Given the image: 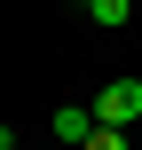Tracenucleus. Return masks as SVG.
I'll list each match as a JSON object with an SVG mask.
<instances>
[{"instance_id":"nucleus-1","label":"nucleus","mask_w":142,"mask_h":150,"mask_svg":"<svg viewBox=\"0 0 142 150\" xmlns=\"http://www.w3.org/2000/svg\"><path fill=\"white\" fill-rule=\"evenodd\" d=\"M142 119V79H103L95 95V127H134Z\"/></svg>"},{"instance_id":"nucleus-2","label":"nucleus","mask_w":142,"mask_h":150,"mask_svg":"<svg viewBox=\"0 0 142 150\" xmlns=\"http://www.w3.org/2000/svg\"><path fill=\"white\" fill-rule=\"evenodd\" d=\"M47 134H55V142H87V134H95V103H63V111H47Z\"/></svg>"},{"instance_id":"nucleus-3","label":"nucleus","mask_w":142,"mask_h":150,"mask_svg":"<svg viewBox=\"0 0 142 150\" xmlns=\"http://www.w3.org/2000/svg\"><path fill=\"white\" fill-rule=\"evenodd\" d=\"M87 16H95V24H103V32H119V24H126V16H134V0H87Z\"/></svg>"},{"instance_id":"nucleus-4","label":"nucleus","mask_w":142,"mask_h":150,"mask_svg":"<svg viewBox=\"0 0 142 150\" xmlns=\"http://www.w3.org/2000/svg\"><path fill=\"white\" fill-rule=\"evenodd\" d=\"M79 150H126V127H95V134H87Z\"/></svg>"},{"instance_id":"nucleus-5","label":"nucleus","mask_w":142,"mask_h":150,"mask_svg":"<svg viewBox=\"0 0 142 150\" xmlns=\"http://www.w3.org/2000/svg\"><path fill=\"white\" fill-rule=\"evenodd\" d=\"M0 150H24V134H16V127H0Z\"/></svg>"}]
</instances>
